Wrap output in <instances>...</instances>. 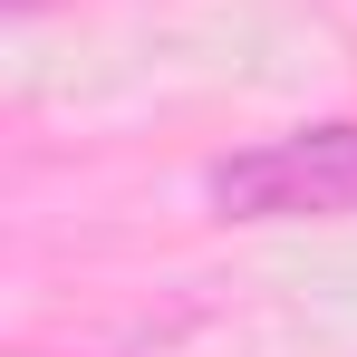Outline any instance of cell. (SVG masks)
<instances>
[{"mask_svg": "<svg viewBox=\"0 0 357 357\" xmlns=\"http://www.w3.org/2000/svg\"><path fill=\"white\" fill-rule=\"evenodd\" d=\"M213 203L232 222H309V213H357V126H299L251 155L213 165Z\"/></svg>", "mask_w": 357, "mask_h": 357, "instance_id": "1", "label": "cell"}]
</instances>
